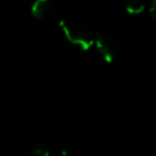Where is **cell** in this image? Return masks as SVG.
I'll list each match as a JSON object with an SVG mask.
<instances>
[{
    "label": "cell",
    "mask_w": 156,
    "mask_h": 156,
    "mask_svg": "<svg viewBox=\"0 0 156 156\" xmlns=\"http://www.w3.org/2000/svg\"><path fill=\"white\" fill-rule=\"evenodd\" d=\"M58 27L65 37V39L73 46L88 51L95 44V32L91 30L85 23L79 21L71 20H61L58 22Z\"/></svg>",
    "instance_id": "cell-1"
},
{
    "label": "cell",
    "mask_w": 156,
    "mask_h": 156,
    "mask_svg": "<svg viewBox=\"0 0 156 156\" xmlns=\"http://www.w3.org/2000/svg\"><path fill=\"white\" fill-rule=\"evenodd\" d=\"M94 48L106 63H112L121 52V45L117 38L105 32H95Z\"/></svg>",
    "instance_id": "cell-2"
},
{
    "label": "cell",
    "mask_w": 156,
    "mask_h": 156,
    "mask_svg": "<svg viewBox=\"0 0 156 156\" xmlns=\"http://www.w3.org/2000/svg\"><path fill=\"white\" fill-rule=\"evenodd\" d=\"M54 7H55V0H33L29 11L34 18L40 20L46 17L49 13H51Z\"/></svg>",
    "instance_id": "cell-3"
},
{
    "label": "cell",
    "mask_w": 156,
    "mask_h": 156,
    "mask_svg": "<svg viewBox=\"0 0 156 156\" xmlns=\"http://www.w3.org/2000/svg\"><path fill=\"white\" fill-rule=\"evenodd\" d=\"M29 154L32 156H52L50 146L45 141H34L29 146Z\"/></svg>",
    "instance_id": "cell-4"
},
{
    "label": "cell",
    "mask_w": 156,
    "mask_h": 156,
    "mask_svg": "<svg viewBox=\"0 0 156 156\" xmlns=\"http://www.w3.org/2000/svg\"><path fill=\"white\" fill-rule=\"evenodd\" d=\"M147 0H126V11L130 15H138L144 11Z\"/></svg>",
    "instance_id": "cell-5"
},
{
    "label": "cell",
    "mask_w": 156,
    "mask_h": 156,
    "mask_svg": "<svg viewBox=\"0 0 156 156\" xmlns=\"http://www.w3.org/2000/svg\"><path fill=\"white\" fill-rule=\"evenodd\" d=\"M149 12H150L151 17L156 18V0H152V1H151V5H150V7H149Z\"/></svg>",
    "instance_id": "cell-6"
},
{
    "label": "cell",
    "mask_w": 156,
    "mask_h": 156,
    "mask_svg": "<svg viewBox=\"0 0 156 156\" xmlns=\"http://www.w3.org/2000/svg\"><path fill=\"white\" fill-rule=\"evenodd\" d=\"M52 156H73L72 154H69L68 151H66V150H60V151H56Z\"/></svg>",
    "instance_id": "cell-7"
}]
</instances>
